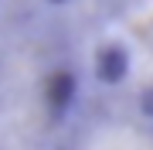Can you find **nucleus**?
Here are the masks:
<instances>
[{"instance_id": "nucleus-1", "label": "nucleus", "mask_w": 153, "mask_h": 150, "mask_svg": "<svg viewBox=\"0 0 153 150\" xmlns=\"http://www.w3.org/2000/svg\"><path fill=\"white\" fill-rule=\"evenodd\" d=\"M85 85L78 17L65 10L0 17V150H58Z\"/></svg>"}, {"instance_id": "nucleus-2", "label": "nucleus", "mask_w": 153, "mask_h": 150, "mask_svg": "<svg viewBox=\"0 0 153 150\" xmlns=\"http://www.w3.org/2000/svg\"><path fill=\"white\" fill-rule=\"evenodd\" d=\"M150 126L126 99L85 85L58 150H153Z\"/></svg>"}, {"instance_id": "nucleus-3", "label": "nucleus", "mask_w": 153, "mask_h": 150, "mask_svg": "<svg viewBox=\"0 0 153 150\" xmlns=\"http://www.w3.org/2000/svg\"><path fill=\"white\" fill-rule=\"evenodd\" d=\"M75 0H0V17L27 14V10H65Z\"/></svg>"}]
</instances>
